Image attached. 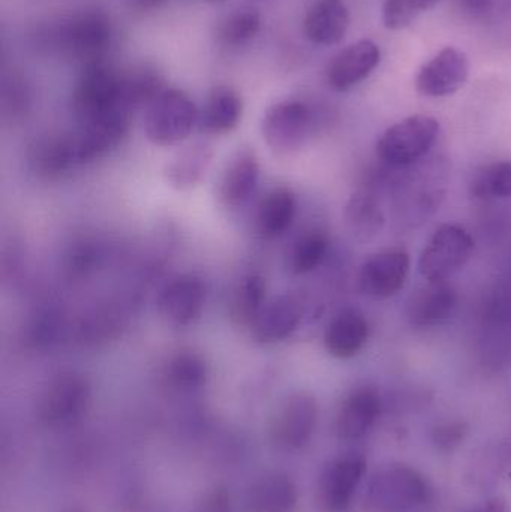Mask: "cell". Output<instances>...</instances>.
<instances>
[{
  "instance_id": "obj_1",
  "label": "cell",
  "mask_w": 511,
  "mask_h": 512,
  "mask_svg": "<svg viewBox=\"0 0 511 512\" xmlns=\"http://www.w3.org/2000/svg\"><path fill=\"white\" fill-rule=\"evenodd\" d=\"M198 114L200 110L188 93L164 89L144 108V134L153 146H177L198 128Z\"/></svg>"
},
{
  "instance_id": "obj_2",
  "label": "cell",
  "mask_w": 511,
  "mask_h": 512,
  "mask_svg": "<svg viewBox=\"0 0 511 512\" xmlns=\"http://www.w3.org/2000/svg\"><path fill=\"white\" fill-rule=\"evenodd\" d=\"M425 478L407 465H389L375 472L366 486V512H408L428 501Z\"/></svg>"
},
{
  "instance_id": "obj_3",
  "label": "cell",
  "mask_w": 511,
  "mask_h": 512,
  "mask_svg": "<svg viewBox=\"0 0 511 512\" xmlns=\"http://www.w3.org/2000/svg\"><path fill=\"white\" fill-rule=\"evenodd\" d=\"M71 102L75 119L80 125L122 108L128 110L122 102L120 69L113 68L107 62L83 66L75 81Z\"/></svg>"
},
{
  "instance_id": "obj_4",
  "label": "cell",
  "mask_w": 511,
  "mask_h": 512,
  "mask_svg": "<svg viewBox=\"0 0 511 512\" xmlns=\"http://www.w3.org/2000/svg\"><path fill=\"white\" fill-rule=\"evenodd\" d=\"M113 23L101 9H84L69 18L57 32L60 47L81 68L105 62L113 45Z\"/></svg>"
},
{
  "instance_id": "obj_5",
  "label": "cell",
  "mask_w": 511,
  "mask_h": 512,
  "mask_svg": "<svg viewBox=\"0 0 511 512\" xmlns=\"http://www.w3.org/2000/svg\"><path fill=\"white\" fill-rule=\"evenodd\" d=\"M440 122L425 114L407 117L387 129L378 141L377 153L392 167H408L428 155L440 135Z\"/></svg>"
},
{
  "instance_id": "obj_6",
  "label": "cell",
  "mask_w": 511,
  "mask_h": 512,
  "mask_svg": "<svg viewBox=\"0 0 511 512\" xmlns=\"http://www.w3.org/2000/svg\"><path fill=\"white\" fill-rule=\"evenodd\" d=\"M311 108L297 99L275 102L261 120V135L275 155L287 156L305 146L312 131Z\"/></svg>"
},
{
  "instance_id": "obj_7",
  "label": "cell",
  "mask_w": 511,
  "mask_h": 512,
  "mask_svg": "<svg viewBox=\"0 0 511 512\" xmlns=\"http://www.w3.org/2000/svg\"><path fill=\"white\" fill-rule=\"evenodd\" d=\"M474 251V240L458 225H443L435 231L419 259V271L426 282H446L461 270Z\"/></svg>"
},
{
  "instance_id": "obj_8",
  "label": "cell",
  "mask_w": 511,
  "mask_h": 512,
  "mask_svg": "<svg viewBox=\"0 0 511 512\" xmlns=\"http://www.w3.org/2000/svg\"><path fill=\"white\" fill-rule=\"evenodd\" d=\"M483 366L503 369L511 364V276L498 285L483 316L480 336Z\"/></svg>"
},
{
  "instance_id": "obj_9",
  "label": "cell",
  "mask_w": 511,
  "mask_h": 512,
  "mask_svg": "<svg viewBox=\"0 0 511 512\" xmlns=\"http://www.w3.org/2000/svg\"><path fill=\"white\" fill-rule=\"evenodd\" d=\"M365 456L348 453L333 459L321 472L315 487V501L323 512H344L350 507L366 472Z\"/></svg>"
},
{
  "instance_id": "obj_10",
  "label": "cell",
  "mask_w": 511,
  "mask_h": 512,
  "mask_svg": "<svg viewBox=\"0 0 511 512\" xmlns=\"http://www.w3.org/2000/svg\"><path fill=\"white\" fill-rule=\"evenodd\" d=\"M90 385L80 373L63 372L48 384L38 403V417L47 426L71 423L89 405Z\"/></svg>"
},
{
  "instance_id": "obj_11",
  "label": "cell",
  "mask_w": 511,
  "mask_h": 512,
  "mask_svg": "<svg viewBox=\"0 0 511 512\" xmlns=\"http://www.w3.org/2000/svg\"><path fill=\"white\" fill-rule=\"evenodd\" d=\"M131 116V111L122 108L98 119L81 123L78 131L71 134L77 164L98 161L116 149L128 134Z\"/></svg>"
},
{
  "instance_id": "obj_12",
  "label": "cell",
  "mask_w": 511,
  "mask_h": 512,
  "mask_svg": "<svg viewBox=\"0 0 511 512\" xmlns=\"http://www.w3.org/2000/svg\"><path fill=\"white\" fill-rule=\"evenodd\" d=\"M206 285L195 274H180L159 292L156 307L165 324L174 328L194 324L206 304Z\"/></svg>"
},
{
  "instance_id": "obj_13",
  "label": "cell",
  "mask_w": 511,
  "mask_h": 512,
  "mask_svg": "<svg viewBox=\"0 0 511 512\" xmlns=\"http://www.w3.org/2000/svg\"><path fill=\"white\" fill-rule=\"evenodd\" d=\"M260 173V162L254 149L239 147L222 168L216 183L219 206L228 210L245 206L257 191Z\"/></svg>"
},
{
  "instance_id": "obj_14",
  "label": "cell",
  "mask_w": 511,
  "mask_h": 512,
  "mask_svg": "<svg viewBox=\"0 0 511 512\" xmlns=\"http://www.w3.org/2000/svg\"><path fill=\"white\" fill-rule=\"evenodd\" d=\"M317 420L315 397L305 391L291 394L276 412L272 424L273 441L287 450H299L314 435Z\"/></svg>"
},
{
  "instance_id": "obj_15",
  "label": "cell",
  "mask_w": 511,
  "mask_h": 512,
  "mask_svg": "<svg viewBox=\"0 0 511 512\" xmlns=\"http://www.w3.org/2000/svg\"><path fill=\"white\" fill-rule=\"evenodd\" d=\"M470 77L467 54L447 47L422 66L416 78V89L426 98H444L459 92Z\"/></svg>"
},
{
  "instance_id": "obj_16",
  "label": "cell",
  "mask_w": 511,
  "mask_h": 512,
  "mask_svg": "<svg viewBox=\"0 0 511 512\" xmlns=\"http://www.w3.org/2000/svg\"><path fill=\"white\" fill-rule=\"evenodd\" d=\"M410 268L411 259L407 252H381L363 264L359 276L360 289L375 300H386L404 288Z\"/></svg>"
},
{
  "instance_id": "obj_17",
  "label": "cell",
  "mask_w": 511,
  "mask_h": 512,
  "mask_svg": "<svg viewBox=\"0 0 511 512\" xmlns=\"http://www.w3.org/2000/svg\"><path fill=\"white\" fill-rule=\"evenodd\" d=\"M305 310L306 303L302 295L296 292L278 295L273 300L267 301L266 306L249 328L252 337L264 345L288 339L299 328L305 316Z\"/></svg>"
},
{
  "instance_id": "obj_18",
  "label": "cell",
  "mask_w": 511,
  "mask_h": 512,
  "mask_svg": "<svg viewBox=\"0 0 511 512\" xmlns=\"http://www.w3.org/2000/svg\"><path fill=\"white\" fill-rule=\"evenodd\" d=\"M380 62V47L371 39H362L333 57L327 68V81L336 92H348L365 81Z\"/></svg>"
},
{
  "instance_id": "obj_19",
  "label": "cell",
  "mask_w": 511,
  "mask_h": 512,
  "mask_svg": "<svg viewBox=\"0 0 511 512\" xmlns=\"http://www.w3.org/2000/svg\"><path fill=\"white\" fill-rule=\"evenodd\" d=\"M383 402L372 385H362L348 394L339 409L336 432L342 441H359L365 438L380 417Z\"/></svg>"
},
{
  "instance_id": "obj_20",
  "label": "cell",
  "mask_w": 511,
  "mask_h": 512,
  "mask_svg": "<svg viewBox=\"0 0 511 512\" xmlns=\"http://www.w3.org/2000/svg\"><path fill=\"white\" fill-rule=\"evenodd\" d=\"M458 294L446 282H428L410 297L407 318L417 328L435 327L443 324L455 313Z\"/></svg>"
},
{
  "instance_id": "obj_21",
  "label": "cell",
  "mask_w": 511,
  "mask_h": 512,
  "mask_svg": "<svg viewBox=\"0 0 511 512\" xmlns=\"http://www.w3.org/2000/svg\"><path fill=\"white\" fill-rule=\"evenodd\" d=\"M303 29L314 44L338 45L350 29V11L344 0H315L306 12Z\"/></svg>"
},
{
  "instance_id": "obj_22",
  "label": "cell",
  "mask_w": 511,
  "mask_h": 512,
  "mask_svg": "<svg viewBox=\"0 0 511 512\" xmlns=\"http://www.w3.org/2000/svg\"><path fill=\"white\" fill-rule=\"evenodd\" d=\"M243 116V99L227 84L210 90L198 114V129L206 135H225L239 126Z\"/></svg>"
},
{
  "instance_id": "obj_23",
  "label": "cell",
  "mask_w": 511,
  "mask_h": 512,
  "mask_svg": "<svg viewBox=\"0 0 511 512\" xmlns=\"http://www.w3.org/2000/svg\"><path fill=\"white\" fill-rule=\"evenodd\" d=\"M369 324L359 310L345 309L327 325L324 346L339 360L356 357L368 342Z\"/></svg>"
},
{
  "instance_id": "obj_24",
  "label": "cell",
  "mask_w": 511,
  "mask_h": 512,
  "mask_svg": "<svg viewBox=\"0 0 511 512\" xmlns=\"http://www.w3.org/2000/svg\"><path fill=\"white\" fill-rule=\"evenodd\" d=\"M297 487L284 474L258 478L246 495L249 512H293L297 505Z\"/></svg>"
},
{
  "instance_id": "obj_25",
  "label": "cell",
  "mask_w": 511,
  "mask_h": 512,
  "mask_svg": "<svg viewBox=\"0 0 511 512\" xmlns=\"http://www.w3.org/2000/svg\"><path fill=\"white\" fill-rule=\"evenodd\" d=\"M213 159V147L206 141H197L180 150L165 167V182L176 191L195 188L206 176Z\"/></svg>"
},
{
  "instance_id": "obj_26",
  "label": "cell",
  "mask_w": 511,
  "mask_h": 512,
  "mask_svg": "<svg viewBox=\"0 0 511 512\" xmlns=\"http://www.w3.org/2000/svg\"><path fill=\"white\" fill-rule=\"evenodd\" d=\"M297 213V200L288 188H276L270 191L258 206L255 227L264 239H278L284 236Z\"/></svg>"
},
{
  "instance_id": "obj_27",
  "label": "cell",
  "mask_w": 511,
  "mask_h": 512,
  "mask_svg": "<svg viewBox=\"0 0 511 512\" xmlns=\"http://www.w3.org/2000/svg\"><path fill=\"white\" fill-rule=\"evenodd\" d=\"M122 74V102L134 113L146 108L165 87V75L155 63L143 62L120 71Z\"/></svg>"
},
{
  "instance_id": "obj_28",
  "label": "cell",
  "mask_w": 511,
  "mask_h": 512,
  "mask_svg": "<svg viewBox=\"0 0 511 512\" xmlns=\"http://www.w3.org/2000/svg\"><path fill=\"white\" fill-rule=\"evenodd\" d=\"M30 164L45 179H57L78 167L71 134L39 140L30 150Z\"/></svg>"
},
{
  "instance_id": "obj_29",
  "label": "cell",
  "mask_w": 511,
  "mask_h": 512,
  "mask_svg": "<svg viewBox=\"0 0 511 512\" xmlns=\"http://www.w3.org/2000/svg\"><path fill=\"white\" fill-rule=\"evenodd\" d=\"M266 303V279L261 274H246L239 280L231 294L230 304H228L231 321L237 327L251 328Z\"/></svg>"
},
{
  "instance_id": "obj_30",
  "label": "cell",
  "mask_w": 511,
  "mask_h": 512,
  "mask_svg": "<svg viewBox=\"0 0 511 512\" xmlns=\"http://www.w3.org/2000/svg\"><path fill=\"white\" fill-rule=\"evenodd\" d=\"M164 378L177 391H194L206 385L209 366L203 355L183 349L171 355L164 370Z\"/></svg>"
},
{
  "instance_id": "obj_31",
  "label": "cell",
  "mask_w": 511,
  "mask_h": 512,
  "mask_svg": "<svg viewBox=\"0 0 511 512\" xmlns=\"http://www.w3.org/2000/svg\"><path fill=\"white\" fill-rule=\"evenodd\" d=\"M263 17L255 8H242L228 14L216 29V39L227 48L242 47L257 38Z\"/></svg>"
},
{
  "instance_id": "obj_32",
  "label": "cell",
  "mask_w": 511,
  "mask_h": 512,
  "mask_svg": "<svg viewBox=\"0 0 511 512\" xmlns=\"http://www.w3.org/2000/svg\"><path fill=\"white\" fill-rule=\"evenodd\" d=\"M345 219L351 233L362 240L371 239L384 224L383 213L368 192H359L351 197L345 209Z\"/></svg>"
},
{
  "instance_id": "obj_33",
  "label": "cell",
  "mask_w": 511,
  "mask_h": 512,
  "mask_svg": "<svg viewBox=\"0 0 511 512\" xmlns=\"http://www.w3.org/2000/svg\"><path fill=\"white\" fill-rule=\"evenodd\" d=\"M471 194L480 200L511 197V161L494 162L476 171L471 180Z\"/></svg>"
},
{
  "instance_id": "obj_34",
  "label": "cell",
  "mask_w": 511,
  "mask_h": 512,
  "mask_svg": "<svg viewBox=\"0 0 511 512\" xmlns=\"http://www.w3.org/2000/svg\"><path fill=\"white\" fill-rule=\"evenodd\" d=\"M329 251V239L323 231H308L294 242L288 265L294 274H308L320 267Z\"/></svg>"
},
{
  "instance_id": "obj_35",
  "label": "cell",
  "mask_w": 511,
  "mask_h": 512,
  "mask_svg": "<svg viewBox=\"0 0 511 512\" xmlns=\"http://www.w3.org/2000/svg\"><path fill=\"white\" fill-rule=\"evenodd\" d=\"M437 3L438 0H386L383 6L384 26L390 30L405 29Z\"/></svg>"
},
{
  "instance_id": "obj_36",
  "label": "cell",
  "mask_w": 511,
  "mask_h": 512,
  "mask_svg": "<svg viewBox=\"0 0 511 512\" xmlns=\"http://www.w3.org/2000/svg\"><path fill=\"white\" fill-rule=\"evenodd\" d=\"M3 110L14 117L26 116L30 108V89L26 78L20 72L12 71L3 80Z\"/></svg>"
},
{
  "instance_id": "obj_37",
  "label": "cell",
  "mask_w": 511,
  "mask_h": 512,
  "mask_svg": "<svg viewBox=\"0 0 511 512\" xmlns=\"http://www.w3.org/2000/svg\"><path fill=\"white\" fill-rule=\"evenodd\" d=\"M467 432V424L461 421L440 424L432 430V442L440 451H453L464 441Z\"/></svg>"
},
{
  "instance_id": "obj_38",
  "label": "cell",
  "mask_w": 511,
  "mask_h": 512,
  "mask_svg": "<svg viewBox=\"0 0 511 512\" xmlns=\"http://www.w3.org/2000/svg\"><path fill=\"white\" fill-rule=\"evenodd\" d=\"M192 512H231L230 495L224 489H213L203 495Z\"/></svg>"
},
{
  "instance_id": "obj_39",
  "label": "cell",
  "mask_w": 511,
  "mask_h": 512,
  "mask_svg": "<svg viewBox=\"0 0 511 512\" xmlns=\"http://www.w3.org/2000/svg\"><path fill=\"white\" fill-rule=\"evenodd\" d=\"M468 512H506V504L501 499H491L486 504Z\"/></svg>"
},
{
  "instance_id": "obj_40",
  "label": "cell",
  "mask_w": 511,
  "mask_h": 512,
  "mask_svg": "<svg viewBox=\"0 0 511 512\" xmlns=\"http://www.w3.org/2000/svg\"><path fill=\"white\" fill-rule=\"evenodd\" d=\"M132 5L138 9H150L155 8V6L162 5L165 0H131Z\"/></svg>"
},
{
  "instance_id": "obj_41",
  "label": "cell",
  "mask_w": 511,
  "mask_h": 512,
  "mask_svg": "<svg viewBox=\"0 0 511 512\" xmlns=\"http://www.w3.org/2000/svg\"><path fill=\"white\" fill-rule=\"evenodd\" d=\"M204 2L215 3V2H221V0H204Z\"/></svg>"
},
{
  "instance_id": "obj_42",
  "label": "cell",
  "mask_w": 511,
  "mask_h": 512,
  "mask_svg": "<svg viewBox=\"0 0 511 512\" xmlns=\"http://www.w3.org/2000/svg\"><path fill=\"white\" fill-rule=\"evenodd\" d=\"M66 512H81V511H77V510H69V511H66Z\"/></svg>"
}]
</instances>
